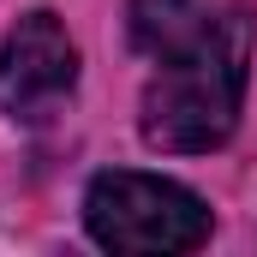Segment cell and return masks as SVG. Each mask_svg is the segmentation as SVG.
<instances>
[{"label":"cell","mask_w":257,"mask_h":257,"mask_svg":"<svg viewBox=\"0 0 257 257\" xmlns=\"http://www.w3.org/2000/svg\"><path fill=\"white\" fill-rule=\"evenodd\" d=\"M245 60H251V24L245 12H221L197 30L180 54H168L156 84L144 90V144L197 156L215 150L245 102Z\"/></svg>","instance_id":"obj_1"},{"label":"cell","mask_w":257,"mask_h":257,"mask_svg":"<svg viewBox=\"0 0 257 257\" xmlns=\"http://www.w3.org/2000/svg\"><path fill=\"white\" fill-rule=\"evenodd\" d=\"M84 227L108 251H192L209 239L203 197L156 174H96L84 192Z\"/></svg>","instance_id":"obj_2"},{"label":"cell","mask_w":257,"mask_h":257,"mask_svg":"<svg viewBox=\"0 0 257 257\" xmlns=\"http://www.w3.org/2000/svg\"><path fill=\"white\" fill-rule=\"evenodd\" d=\"M78 84V48L54 12H24L0 42V108L12 120L54 114Z\"/></svg>","instance_id":"obj_3"},{"label":"cell","mask_w":257,"mask_h":257,"mask_svg":"<svg viewBox=\"0 0 257 257\" xmlns=\"http://www.w3.org/2000/svg\"><path fill=\"white\" fill-rule=\"evenodd\" d=\"M203 24H209L203 0H132V42L156 60L180 54Z\"/></svg>","instance_id":"obj_4"}]
</instances>
